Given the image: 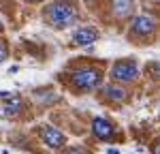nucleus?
<instances>
[{
	"label": "nucleus",
	"instance_id": "f257e3e1",
	"mask_svg": "<svg viewBox=\"0 0 160 154\" xmlns=\"http://www.w3.org/2000/svg\"><path fill=\"white\" fill-rule=\"evenodd\" d=\"M45 19L53 28H68L79 19V11L73 0H56L45 9Z\"/></svg>",
	"mask_w": 160,
	"mask_h": 154
},
{
	"label": "nucleus",
	"instance_id": "f03ea898",
	"mask_svg": "<svg viewBox=\"0 0 160 154\" xmlns=\"http://www.w3.org/2000/svg\"><path fill=\"white\" fill-rule=\"evenodd\" d=\"M71 81H73V86L77 90H94L100 86V81H102V73H100L98 69H75L73 75H71Z\"/></svg>",
	"mask_w": 160,
	"mask_h": 154
},
{
	"label": "nucleus",
	"instance_id": "7ed1b4c3",
	"mask_svg": "<svg viewBox=\"0 0 160 154\" xmlns=\"http://www.w3.org/2000/svg\"><path fill=\"white\" fill-rule=\"evenodd\" d=\"M111 77L115 79V81H135L137 77H139V66L137 62L132 60H120V62L113 64V69H111Z\"/></svg>",
	"mask_w": 160,
	"mask_h": 154
},
{
	"label": "nucleus",
	"instance_id": "20e7f679",
	"mask_svg": "<svg viewBox=\"0 0 160 154\" xmlns=\"http://www.w3.org/2000/svg\"><path fill=\"white\" fill-rule=\"evenodd\" d=\"M156 32V22L148 17V15H137L132 19V26H130V34L132 37H141V38H148Z\"/></svg>",
	"mask_w": 160,
	"mask_h": 154
},
{
	"label": "nucleus",
	"instance_id": "39448f33",
	"mask_svg": "<svg viewBox=\"0 0 160 154\" xmlns=\"http://www.w3.org/2000/svg\"><path fill=\"white\" fill-rule=\"evenodd\" d=\"M92 133H94V137L100 139V141H111L113 135H115V126L111 124L109 120H105V118H94V122H92Z\"/></svg>",
	"mask_w": 160,
	"mask_h": 154
},
{
	"label": "nucleus",
	"instance_id": "423d86ee",
	"mask_svg": "<svg viewBox=\"0 0 160 154\" xmlns=\"http://www.w3.org/2000/svg\"><path fill=\"white\" fill-rule=\"evenodd\" d=\"M94 41H98V30L92 28V26L77 28V30L73 32V45L83 47V45H90V43H94Z\"/></svg>",
	"mask_w": 160,
	"mask_h": 154
},
{
	"label": "nucleus",
	"instance_id": "0eeeda50",
	"mask_svg": "<svg viewBox=\"0 0 160 154\" xmlns=\"http://www.w3.org/2000/svg\"><path fill=\"white\" fill-rule=\"evenodd\" d=\"M43 141H45L49 148H62V146L66 143V137H64V133L58 131V128L43 126Z\"/></svg>",
	"mask_w": 160,
	"mask_h": 154
},
{
	"label": "nucleus",
	"instance_id": "6e6552de",
	"mask_svg": "<svg viewBox=\"0 0 160 154\" xmlns=\"http://www.w3.org/2000/svg\"><path fill=\"white\" fill-rule=\"evenodd\" d=\"M135 9V0H113V13L118 19H126L132 15Z\"/></svg>",
	"mask_w": 160,
	"mask_h": 154
},
{
	"label": "nucleus",
	"instance_id": "1a4fd4ad",
	"mask_svg": "<svg viewBox=\"0 0 160 154\" xmlns=\"http://www.w3.org/2000/svg\"><path fill=\"white\" fill-rule=\"evenodd\" d=\"M105 94H107L109 99H113V101H124V99H126V90L118 88V86H107V88H105Z\"/></svg>",
	"mask_w": 160,
	"mask_h": 154
},
{
	"label": "nucleus",
	"instance_id": "9d476101",
	"mask_svg": "<svg viewBox=\"0 0 160 154\" xmlns=\"http://www.w3.org/2000/svg\"><path fill=\"white\" fill-rule=\"evenodd\" d=\"M22 107H24V103L19 101V99H13L9 105H4V109H2V114L4 116H15L22 111Z\"/></svg>",
	"mask_w": 160,
	"mask_h": 154
},
{
	"label": "nucleus",
	"instance_id": "9b49d317",
	"mask_svg": "<svg viewBox=\"0 0 160 154\" xmlns=\"http://www.w3.org/2000/svg\"><path fill=\"white\" fill-rule=\"evenodd\" d=\"M58 99L53 92H37V101L38 103H53Z\"/></svg>",
	"mask_w": 160,
	"mask_h": 154
},
{
	"label": "nucleus",
	"instance_id": "f8f14e48",
	"mask_svg": "<svg viewBox=\"0 0 160 154\" xmlns=\"http://www.w3.org/2000/svg\"><path fill=\"white\" fill-rule=\"evenodd\" d=\"M7 56H9L7 43H4V41H0V62H2V60H7Z\"/></svg>",
	"mask_w": 160,
	"mask_h": 154
},
{
	"label": "nucleus",
	"instance_id": "ddd939ff",
	"mask_svg": "<svg viewBox=\"0 0 160 154\" xmlns=\"http://www.w3.org/2000/svg\"><path fill=\"white\" fill-rule=\"evenodd\" d=\"M64 154H86V150H81V148H71V150H66Z\"/></svg>",
	"mask_w": 160,
	"mask_h": 154
},
{
	"label": "nucleus",
	"instance_id": "4468645a",
	"mask_svg": "<svg viewBox=\"0 0 160 154\" xmlns=\"http://www.w3.org/2000/svg\"><path fill=\"white\" fill-rule=\"evenodd\" d=\"M109 154H120V152H118V150H109Z\"/></svg>",
	"mask_w": 160,
	"mask_h": 154
},
{
	"label": "nucleus",
	"instance_id": "2eb2a0df",
	"mask_svg": "<svg viewBox=\"0 0 160 154\" xmlns=\"http://www.w3.org/2000/svg\"><path fill=\"white\" fill-rule=\"evenodd\" d=\"M28 2H43V0H28Z\"/></svg>",
	"mask_w": 160,
	"mask_h": 154
},
{
	"label": "nucleus",
	"instance_id": "dca6fc26",
	"mask_svg": "<svg viewBox=\"0 0 160 154\" xmlns=\"http://www.w3.org/2000/svg\"><path fill=\"white\" fill-rule=\"evenodd\" d=\"M0 30H2V22H0Z\"/></svg>",
	"mask_w": 160,
	"mask_h": 154
}]
</instances>
